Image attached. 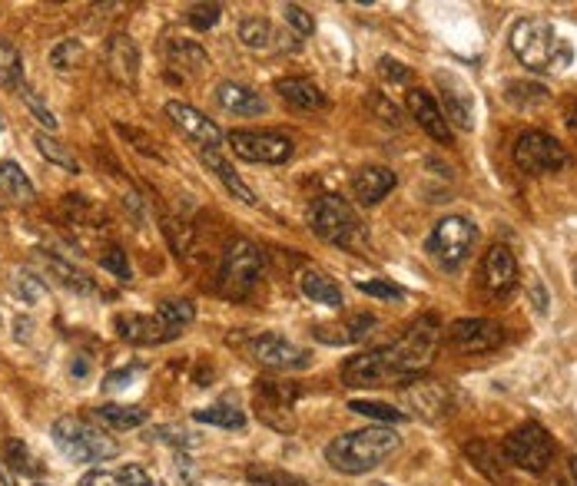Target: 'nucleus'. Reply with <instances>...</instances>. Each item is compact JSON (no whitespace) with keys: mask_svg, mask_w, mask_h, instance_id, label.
<instances>
[{"mask_svg":"<svg viewBox=\"0 0 577 486\" xmlns=\"http://www.w3.org/2000/svg\"><path fill=\"white\" fill-rule=\"evenodd\" d=\"M441 324L435 315L418 318L396 344L368 347V351L349 358L339 371L346 387H396L412 384L422 378L425 368H431L438 344H441Z\"/></svg>","mask_w":577,"mask_h":486,"instance_id":"nucleus-1","label":"nucleus"},{"mask_svg":"<svg viewBox=\"0 0 577 486\" xmlns=\"http://www.w3.org/2000/svg\"><path fill=\"white\" fill-rule=\"evenodd\" d=\"M507 43L522 60V66H528L531 74H561V69L570 66V60H574L570 43L554 30V24H548L541 17L518 21L507 34Z\"/></svg>","mask_w":577,"mask_h":486,"instance_id":"nucleus-2","label":"nucleus"},{"mask_svg":"<svg viewBox=\"0 0 577 486\" xmlns=\"http://www.w3.org/2000/svg\"><path fill=\"white\" fill-rule=\"evenodd\" d=\"M396 450H399V434L392 427H365V431H352V434L336 437L326 447V460L339 473L362 476V473L381 466Z\"/></svg>","mask_w":577,"mask_h":486,"instance_id":"nucleus-3","label":"nucleus"},{"mask_svg":"<svg viewBox=\"0 0 577 486\" xmlns=\"http://www.w3.org/2000/svg\"><path fill=\"white\" fill-rule=\"evenodd\" d=\"M309 229L329 242V245H339V248H362L365 245V229L355 216V208L339 199V195H318L312 199L309 205Z\"/></svg>","mask_w":577,"mask_h":486,"instance_id":"nucleus-4","label":"nucleus"},{"mask_svg":"<svg viewBox=\"0 0 577 486\" xmlns=\"http://www.w3.org/2000/svg\"><path fill=\"white\" fill-rule=\"evenodd\" d=\"M50 434H53V444L67 453L74 463H103V460H113L120 453L116 440L106 431L93 427L90 421L74 417V413L57 417Z\"/></svg>","mask_w":577,"mask_h":486,"instance_id":"nucleus-5","label":"nucleus"},{"mask_svg":"<svg viewBox=\"0 0 577 486\" xmlns=\"http://www.w3.org/2000/svg\"><path fill=\"white\" fill-rule=\"evenodd\" d=\"M501 457H504V463L538 476L554 460V440L538 421H528V424H518L501 440Z\"/></svg>","mask_w":577,"mask_h":486,"instance_id":"nucleus-6","label":"nucleus"},{"mask_svg":"<svg viewBox=\"0 0 577 486\" xmlns=\"http://www.w3.org/2000/svg\"><path fill=\"white\" fill-rule=\"evenodd\" d=\"M263 274V252L246 239H236L223 252L219 265V292L233 302L246 298L255 285H260Z\"/></svg>","mask_w":577,"mask_h":486,"instance_id":"nucleus-7","label":"nucleus"},{"mask_svg":"<svg viewBox=\"0 0 577 486\" xmlns=\"http://www.w3.org/2000/svg\"><path fill=\"white\" fill-rule=\"evenodd\" d=\"M475 239H478V232L465 216H448L431 229L425 248L444 271H459L468 261V255L475 248Z\"/></svg>","mask_w":577,"mask_h":486,"instance_id":"nucleus-8","label":"nucleus"},{"mask_svg":"<svg viewBox=\"0 0 577 486\" xmlns=\"http://www.w3.org/2000/svg\"><path fill=\"white\" fill-rule=\"evenodd\" d=\"M570 163L567 146H561L554 136L541 132V129H528L518 136L515 143V166L528 176H548V172H561Z\"/></svg>","mask_w":577,"mask_h":486,"instance_id":"nucleus-9","label":"nucleus"},{"mask_svg":"<svg viewBox=\"0 0 577 486\" xmlns=\"http://www.w3.org/2000/svg\"><path fill=\"white\" fill-rule=\"evenodd\" d=\"M229 146L246 163H263V166H283L292 159V139L276 129H233Z\"/></svg>","mask_w":577,"mask_h":486,"instance_id":"nucleus-10","label":"nucleus"},{"mask_svg":"<svg viewBox=\"0 0 577 486\" xmlns=\"http://www.w3.org/2000/svg\"><path fill=\"white\" fill-rule=\"evenodd\" d=\"M249 355L269 371H305L312 364V351L283 334H260L249 344Z\"/></svg>","mask_w":577,"mask_h":486,"instance_id":"nucleus-11","label":"nucleus"},{"mask_svg":"<svg viewBox=\"0 0 577 486\" xmlns=\"http://www.w3.org/2000/svg\"><path fill=\"white\" fill-rule=\"evenodd\" d=\"M166 116H170V123H173L186 139H192V143L200 146V153H219V146H223V129H219L206 113H200L197 106H189V103L170 100V103H166Z\"/></svg>","mask_w":577,"mask_h":486,"instance_id":"nucleus-12","label":"nucleus"},{"mask_svg":"<svg viewBox=\"0 0 577 486\" xmlns=\"http://www.w3.org/2000/svg\"><path fill=\"white\" fill-rule=\"evenodd\" d=\"M444 334L462 355H488V351H498L504 341L501 324L488 318H459L452 321V328H444Z\"/></svg>","mask_w":577,"mask_h":486,"instance_id":"nucleus-13","label":"nucleus"},{"mask_svg":"<svg viewBox=\"0 0 577 486\" xmlns=\"http://www.w3.org/2000/svg\"><path fill=\"white\" fill-rule=\"evenodd\" d=\"M299 397L296 384L283 381H260L255 384V410H260V421L276 427V431H292V404Z\"/></svg>","mask_w":577,"mask_h":486,"instance_id":"nucleus-14","label":"nucleus"},{"mask_svg":"<svg viewBox=\"0 0 577 486\" xmlns=\"http://www.w3.org/2000/svg\"><path fill=\"white\" fill-rule=\"evenodd\" d=\"M435 84H438V93H441V103H444V119L455 123L465 132H472L475 129V93H472V87L459 74H452V69H438Z\"/></svg>","mask_w":577,"mask_h":486,"instance_id":"nucleus-15","label":"nucleus"},{"mask_svg":"<svg viewBox=\"0 0 577 486\" xmlns=\"http://www.w3.org/2000/svg\"><path fill=\"white\" fill-rule=\"evenodd\" d=\"M481 285L488 292V298L504 302L518 285V261L511 255L507 245H491L485 261H481Z\"/></svg>","mask_w":577,"mask_h":486,"instance_id":"nucleus-16","label":"nucleus"},{"mask_svg":"<svg viewBox=\"0 0 577 486\" xmlns=\"http://www.w3.org/2000/svg\"><path fill=\"white\" fill-rule=\"evenodd\" d=\"M405 106H409L412 119L422 126V132H428L435 143H441V146H452V123L444 119V110L435 103L431 93L412 87V90L405 93Z\"/></svg>","mask_w":577,"mask_h":486,"instance_id":"nucleus-17","label":"nucleus"},{"mask_svg":"<svg viewBox=\"0 0 577 486\" xmlns=\"http://www.w3.org/2000/svg\"><path fill=\"white\" fill-rule=\"evenodd\" d=\"M113 328H116L120 341H130V344H140V347H153V344H166V341L179 337V334L170 331L160 318H153V315H137V311L116 315V318H113Z\"/></svg>","mask_w":577,"mask_h":486,"instance_id":"nucleus-18","label":"nucleus"},{"mask_svg":"<svg viewBox=\"0 0 577 486\" xmlns=\"http://www.w3.org/2000/svg\"><path fill=\"white\" fill-rule=\"evenodd\" d=\"M103 60H106V74L120 84V87H137V77H140V50L137 43L126 37V34H113L106 40V50H103Z\"/></svg>","mask_w":577,"mask_h":486,"instance_id":"nucleus-19","label":"nucleus"},{"mask_svg":"<svg viewBox=\"0 0 577 486\" xmlns=\"http://www.w3.org/2000/svg\"><path fill=\"white\" fill-rule=\"evenodd\" d=\"M396 172L385 169V166H365L352 176V192L362 205H375L381 202L385 195H389L396 189Z\"/></svg>","mask_w":577,"mask_h":486,"instance_id":"nucleus-20","label":"nucleus"},{"mask_svg":"<svg viewBox=\"0 0 577 486\" xmlns=\"http://www.w3.org/2000/svg\"><path fill=\"white\" fill-rule=\"evenodd\" d=\"M216 103L226 113H236V116H263L266 113V100L255 93L252 87H242L236 80H223L216 87Z\"/></svg>","mask_w":577,"mask_h":486,"instance_id":"nucleus-21","label":"nucleus"},{"mask_svg":"<svg viewBox=\"0 0 577 486\" xmlns=\"http://www.w3.org/2000/svg\"><path fill=\"white\" fill-rule=\"evenodd\" d=\"M276 93L292 106V110H302V113H312V110H326V93L318 84L305 80V77H283L276 80Z\"/></svg>","mask_w":577,"mask_h":486,"instance_id":"nucleus-22","label":"nucleus"},{"mask_svg":"<svg viewBox=\"0 0 577 486\" xmlns=\"http://www.w3.org/2000/svg\"><path fill=\"white\" fill-rule=\"evenodd\" d=\"M299 289L315 305H326V308H342L346 305L342 289L336 285V278H329L326 271H318V268H305L299 274Z\"/></svg>","mask_w":577,"mask_h":486,"instance_id":"nucleus-23","label":"nucleus"},{"mask_svg":"<svg viewBox=\"0 0 577 486\" xmlns=\"http://www.w3.org/2000/svg\"><path fill=\"white\" fill-rule=\"evenodd\" d=\"M405 400H409L422 417H428V421H438V417L448 410V394L441 391V384L422 381V378L405 387Z\"/></svg>","mask_w":577,"mask_h":486,"instance_id":"nucleus-24","label":"nucleus"},{"mask_svg":"<svg viewBox=\"0 0 577 486\" xmlns=\"http://www.w3.org/2000/svg\"><path fill=\"white\" fill-rule=\"evenodd\" d=\"M465 457H468L472 466H475L478 473H485L494 486H507V483H511L507 473H504V457H501V450H494L491 444L472 440V444H465Z\"/></svg>","mask_w":577,"mask_h":486,"instance_id":"nucleus-25","label":"nucleus"},{"mask_svg":"<svg viewBox=\"0 0 577 486\" xmlns=\"http://www.w3.org/2000/svg\"><path fill=\"white\" fill-rule=\"evenodd\" d=\"M200 156H203V163L210 166V172L226 186V192H229L233 199H239L242 205H255V192L242 182V176H239L219 153H200Z\"/></svg>","mask_w":577,"mask_h":486,"instance_id":"nucleus-26","label":"nucleus"},{"mask_svg":"<svg viewBox=\"0 0 577 486\" xmlns=\"http://www.w3.org/2000/svg\"><path fill=\"white\" fill-rule=\"evenodd\" d=\"M0 87L14 90V93H21L27 87L24 84V56H21L17 43L8 37H0Z\"/></svg>","mask_w":577,"mask_h":486,"instance_id":"nucleus-27","label":"nucleus"},{"mask_svg":"<svg viewBox=\"0 0 577 486\" xmlns=\"http://www.w3.org/2000/svg\"><path fill=\"white\" fill-rule=\"evenodd\" d=\"M93 417L100 424L113 427V431H134L147 424V410L143 407H123V404H100L93 410Z\"/></svg>","mask_w":577,"mask_h":486,"instance_id":"nucleus-28","label":"nucleus"},{"mask_svg":"<svg viewBox=\"0 0 577 486\" xmlns=\"http://www.w3.org/2000/svg\"><path fill=\"white\" fill-rule=\"evenodd\" d=\"M0 189H4V192H8L14 202H21V205H30V202L37 199L34 182L27 179V172H24L14 159L0 163Z\"/></svg>","mask_w":577,"mask_h":486,"instance_id":"nucleus-29","label":"nucleus"},{"mask_svg":"<svg viewBox=\"0 0 577 486\" xmlns=\"http://www.w3.org/2000/svg\"><path fill=\"white\" fill-rule=\"evenodd\" d=\"M34 146H37V153L50 163V166H60L63 172H71V176H77L80 172V163H77V156L60 143V139H53L50 132H34Z\"/></svg>","mask_w":577,"mask_h":486,"instance_id":"nucleus-30","label":"nucleus"},{"mask_svg":"<svg viewBox=\"0 0 577 486\" xmlns=\"http://www.w3.org/2000/svg\"><path fill=\"white\" fill-rule=\"evenodd\" d=\"M166 56H170V66L189 69V74H200V69L210 66L206 50L200 43H192V40H170L166 43Z\"/></svg>","mask_w":577,"mask_h":486,"instance_id":"nucleus-31","label":"nucleus"},{"mask_svg":"<svg viewBox=\"0 0 577 486\" xmlns=\"http://www.w3.org/2000/svg\"><path fill=\"white\" fill-rule=\"evenodd\" d=\"M192 421L210 424V427H226V431H242L246 427V413L236 404H210L192 413Z\"/></svg>","mask_w":577,"mask_h":486,"instance_id":"nucleus-32","label":"nucleus"},{"mask_svg":"<svg viewBox=\"0 0 577 486\" xmlns=\"http://www.w3.org/2000/svg\"><path fill=\"white\" fill-rule=\"evenodd\" d=\"M239 40L246 47H252V50H273L279 34H276V27L266 17H246L239 24Z\"/></svg>","mask_w":577,"mask_h":486,"instance_id":"nucleus-33","label":"nucleus"},{"mask_svg":"<svg viewBox=\"0 0 577 486\" xmlns=\"http://www.w3.org/2000/svg\"><path fill=\"white\" fill-rule=\"evenodd\" d=\"M156 318H160L170 331L183 334V328H189L192 321H197V308H192V302H186V298H166V302H160Z\"/></svg>","mask_w":577,"mask_h":486,"instance_id":"nucleus-34","label":"nucleus"},{"mask_svg":"<svg viewBox=\"0 0 577 486\" xmlns=\"http://www.w3.org/2000/svg\"><path fill=\"white\" fill-rule=\"evenodd\" d=\"M349 410L352 413H359V417H368V421H378V424H402L405 421V410H396L392 404H381V400H352L349 404Z\"/></svg>","mask_w":577,"mask_h":486,"instance_id":"nucleus-35","label":"nucleus"},{"mask_svg":"<svg viewBox=\"0 0 577 486\" xmlns=\"http://www.w3.org/2000/svg\"><path fill=\"white\" fill-rule=\"evenodd\" d=\"M47 265H50V271H53L67 289H74V292H80V295H93V282H90L84 271H77L74 265H67V261L57 258V255H47Z\"/></svg>","mask_w":577,"mask_h":486,"instance_id":"nucleus-36","label":"nucleus"},{"mask_svg":"<svg viewBox=\"0 0 577 486\" xmlns=\"http://www.w3.org/2000/svg\"><path fill=\"white\" fill-rule=\"evenodd\" d=\"M84 56V47L80 40H60L53 50H50V66L60 69V74H67V69H74Z\"/></svg>","mask_w":577,"mask_h":486,"instance_id":"nucleus-37","label":"nucleus"},{"mask_svg":"<svg viewBox=\"0 0 577 486\" xmlns=\"http://www.w3.org/2000/svg\"><path fill=\"white\" fill-rule=\"evenodd\" d=\"M249 483L255 486H309L302 476H292L286 470H263V466H249Z\"/></svg>","mask_w":577,"mask_h":486,"instance_id":"nucleus-38","label":"nucleus"},{"mask_svg":"<svg viewBox=\"0 0 577 486\" xmlns=\"http://www.w3.org/2000/svg\"><path fill=\"white\" fill-rule=\"evenodd\" d=\"M355 289L362 292V295H368V298H381V302H402L405 298V292L396 285V282H385V278H359L355 282Z\"/></svg>","mask_w":577,"mask_h":486,"instance_id":"nucleus-39","label":"nucleus"},{"mask_svg":"<svg viewBox=\"0 0 577 486\" xmlns=\"http://www.w3.org/2000/svg\"><path fill=\"white\" fill-rule=\"evenodd\" d=\"M100 265H103V271H113L120 282H130V278H134L130 261H126V252H123L120 245H110V248L100 255Z\"/></svg>","mask_w":577,"mask_h":486,"instance_id":"nucleus-40","label":"nucleus"},{"mask_svg":"<svg viewBox=\"0 0 577 486\" xmlns=\"http://www.w3.org/2000/svg\"><path fill=\"white\" fill-rule=\"evenodd\" d=\"M219 14H223L219 4H192V8L186 11V21L197 27V30H210V27L219 24Z\"/></svg>","mask_w":577,"mask_h":486,"instance_id":"nucleus-41","label":"nucleus"},{"mask_svg":"<svg viewBox=\"0 0 577 486\" xmlns=\"http://www.w3.org/2000/svg\"><path fill=\"white\" fill-rule=\"evenodd\" d=\"M21 100L27 103L30 116H34V119H37L40 126H47L50 132L57 129V116H53V110H47V103H43V100H40V97H37L34 90H30V87H24V90H21Z\"/></svg>","mask_w":577,"mask_h":486,"instance_id":"nucleus-42","label":"nucleus"},{"mask_svg":"<svg viewBox=\"0 0 577 486\" xmlns=\"http://www.w3.org/2000/svg\"><path fill=\"white\" fill-rule=\"evenodd\" d=\"M378 321H375V315H355L346 328H342V334L336 337V344L342 341V344H352V341H365L368 337V331L375 328Z\"/></svg>","mask_w":577,"mask_h":486,"instance_id":"nucleus-43","label":"nucleus"},{"mask_svg":"<svg viewBox=\"0 0 577 486\" xmlns=\"http://www.w3.org/2000/svg\"><path fill=\"white\" fill-rule=\"evenodd\" d=\"M283 17H286V24H289L299 37H312V34H315V21L309 17L305 8H299V4H286V8H283Z\"/></svg>","mask_w":577,"mask_h":486,"instance_id":"nucleus-44","label":"nucleus"},{"mask_svg":"<svg viewBox=\"0 0 577 486\" xmlns=\"http://www.w3.org/2000/svg\"><path fill=\"white\" fill-rule=\"evenodd\" d=\"M378 69H381V77L392 80V84H409V80H412L409 66L399 63V60H392V56H381V60H378Z\"/></svg>","mask_w":577,"mask_h":486,"instance_id":"nucleus-45","label":"nucleus"},{"mask_svg":"<svg viewBox=\"0 0 577 486\" xmlns=\"http://www.w3.org/2000/svg\"><path fill=\"white\" fill-rule=\"evenodd\" d=\"M4 453H8V463H11L14 470H21V473H30V470H34L30 453H27V447H24L21 440H8Z\"/></svg>","mask_w":577,"mask_h":486,"instance_id":"nucleus-46","label":"nucleus"},{"mask_svg":"<svg viewBox=\"0 0 577 486\" xmlns=\"http://www.w3.org/2000/svg\"><path fill=\"white\" fill-rule=\"evenodd\" d=\"M120 486H153V479L140 463H126L120 470Z\"/></svg>","mask_w":577,"mask_h":486,"instance_id":"nucleus-47","label":"nucleus"},{"mask_svg":"<svg viewBox=\"0 0 577 486\" xmlns=\"http://www.w3.org/2000/svg\"><path fill=\"white\" fill-rule=\"evenodd\" d=\"M116 132L130 139V143H137V150H140L143 156H150V159H160V150H153V143H150V139H147L140 129H130V126H116Z\"/></svg>","mask_w":577,"mask_h":486,"instance_id":"nucleus-48","label":"nucleus"},{"mask_svg":"<svg viewBox=\"0 0 577 486\" xmlns=\"http://www.w3.org/2000/svg\"><path fill=\"white\" fill-rule=\"evenodd\" d=\"M372 106H375V113L381 116V123L399 126V106H392L385 97H372Z\"/></svg>","mask_w":577,"mask_h":486,"instance_id":"nucleus-49","label":"nucleus"},{"mask_svg":"<svg viewBox=\"0 0 577 486\" xmlns=\"http://www.w3.org/2000/svg\"><path fill=\"white\" fill-rule=\"evenodd\" d=\"M80 486H120V476H113L106 470H90L80 476Z\"/></svg>","mask_w":577,"mask_h":486,"instance_id":"nucleus-50","label":"nucleus"},{"mask_svg":"<svg viewBox=\"0 0 577 486\" xmlns=\"http://www.w3.org/2000/svg\"><path fill=\"white\" fill-rule=\"evenodd\" d=\"M126 381H134V371H116V374H110L103 387H110V391H116V387H123Z\"/></svg>","mask_w":577,"mask_h":486,"instance_id":"nucleus-51","label":"nucleus"},{"mask_svg":"<svg viewBox=\"0 0 577 486\" xmlns=\"http://www.w3.org/2000/svg\"><path fill=\"white\" fill-rule=\"evenodd\" d=\"M570 483L577 486V457H570Z\"/></svg>","mask_w":577,"mask_h":486,"instance_id":"nucleus-52","label":"nucleus"},{"mask_svg":"<svg viewBox=\"0 0 577 486\" xmlns=\"http://www.w3.org/2000/svg\"><path fill=\"white\" fill-rule=\"evenodd\" d=\"M554 486H574V483H567V479H554Z\"/></svg>","mask_w":577,"mask_h":486,"instance_id":"nucleus-53","label":"nucleus"},{"mask_svg":"<svg viewBox=\"0 0 577 486\" xmlns=\"http://www.w3.org/2000/svg\"><path fill=\"white\" fill-rule=\"evenodd\" d=\"M372 486H385V483H372Z\"/></svg>","mask_w":577,"mask_h":486,"instance_id":"nucleus-54","label":"nucleus"},{"mask_svg":"<svg viewBox=\"0 0 577 486\" xmlns=\"http://www.w3.org/2000/svg\"><path fill=\"white\" fill-rule=\"evenodd\" d=\"M34 486H47V483H34Z\"/></svg>","mask_w":577,"mask_h":486,"instance_id":"nucleus-55","label":"nucleus"}]
</instances>
